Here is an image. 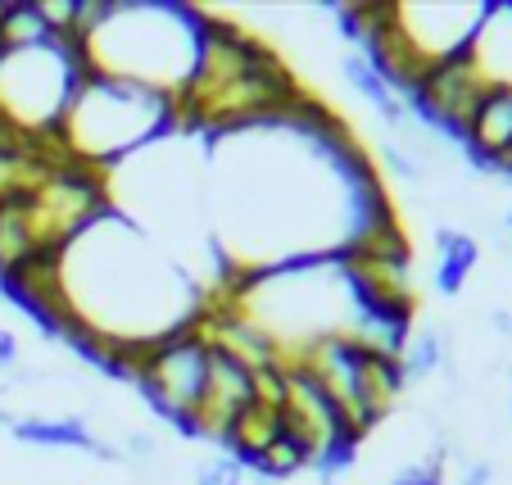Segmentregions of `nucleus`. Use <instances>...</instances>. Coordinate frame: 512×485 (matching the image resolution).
I'll list each match as a JSON object with an SVG mask.
<instances>
[{"instance_id": "f257e3e1", "label": "nucleus", "mask_w": 512, "mask_h": 485, "mask_svg": "<svg viewBox=\"0 0 512 485\" xmlns=\"http://www.w3.org/2000/svg\"><path fill=\"white\" fill-rule=\"evenodd\" d=\"M204 14L186 5H105L100 23L78 41L87 73L182 96L200 55Z\"/></svg>"}, {"instance_id": "f03ea898", "label": "nucleus", "mask_w": 512, "mask_h": 485, "mask_svg": "<svg viewBox=\"0 0 512 485\" xmlns=\"http://www.w3.org/2000/svg\"><path fill=\"white\" fill-rule=\"evenodd\" d=\"M168 127H177L173 96L136 87V82L105 78V73H87L55 136L64 141V159L105 168L114 159L155 146Z\"/></svg>"}, {"instance_id": "7ed1b4c3", "label": "nucleus", "mask_w": 512, "mask_h": 485, "mask_svg": "<svg viewBox=\"0 0 512 485\" xmlns=\"http://www.w3.org/2000/svg\"><path fill=\"white\" fill-rule=\"evenodd\" d=\"M127 377L141 386V395L150 399L159 418L191 431L195 408H200L204 390H209V336H204V327L195 322V327L173 331V336L155 340V345H141L132 354Z\"/></svg>"}, {"instance_id": "20e7f679", "label": "nucleus", "mask_w": 512, "mask_h": 485, "mask_svg": "<svg viewBox=\"0 0 512 485\" xmlns=\"http://www.w3.org/2000/svg\"><path fill=\"white\" fill-rule=\"evenodd\" d=\"M467 55L490 87H512V5H485V19Z\"/></svg>"}, {"instance_id": "39448f33", "label": "nucleus", "mask_w": 512, "mask_h": 485, "mask_svg": "<svg viewBox=\"0 0 512 485\" xmlns=\"http://www.w3.org/2000/svg\"><path fill=\"white\" fill-rule=\"evenodd\" d=\"M476 263H481V241L472 232H458V227H435V272L431 282L445 300H458L463 286L472 282Z\"/></svg>"}, {"instance_id": "423d86ee", "label": "nucleus", "mask_w": 512, "mask_h": 485, "mask_svg": "<svg viewBox=\"0 0 512 485\" xmlns=\"http://www.w3.org/2000/svg\"><path fill=\"white\" fill-rule=\"evenodd\" d=\"M10 431L19 445L32 449H91V454H105L82 418H14Z\"/></svg>"}, {"instance_id": "0eeeda50", "label": "nucleus", "mask_w": 512, "mask_h": 485, "mask_svg": "<svg viewBox=\"0 0 512 485\" xmlns=\"http://www.w3.org/2000/svg\"><path fill=\"white\" fill-rule=\"evenodd\" d=\"M340 73H345V78H349V87H354L358 96H363L372 109H377V114H381V123H386V127H395V132H404V127H408V109H404V100H399L395 91L386 87V78H381V73L368 64V59H363V55H358V50H354V55H345V64H340Z\"/></svg>"}, {"instance_id": "6e6552de", "label": "nucleus", "mask_w": 512, "mask_h": 485, "mask_svg": "<svg viewBox=\"0 0 512 485\" xmlns=\"http://www.w3.org/2000/svg\"><path fill=\"white\" fill-rule=\"evenodd\" d=\"M50 41H59V32L50 23L46 5H32V0L0 5V46L5 50H32V46H50Z\"/></svg>"}, {"instance_id": "1a4fd4ad", "label": "nucleus", "mask_w": 512, "mask_h": 485, "mask_svg": "<svg viewBox=\"0 0 512 485\" xmlns=\"http://www.w3.org/2000/svg\"><path fill=\"white\" fill-rule=\"evenodd\" d=\"M449 368V331L445 327H422L408 336L404 354H399V372H404V386L435 377V372Z\"/></svg>"}, {"instance_id": "9d476101", "label": "nucleus", "mask_w": 512, "mask_h": 485, "mask_svg": "<svg viewBox=\"0 0 512 485\" xmlns=\"http://www.w3.org/2000/svg\"><path fill=\"white\" fill-rule=\"evenodd\" d=\"M390 485H445V449H435L417 463H404L390 476Z\"/></svg>"}, {"instance_id": "9b49d317", "label": "nucleus", "mask_w": 512, "mask_h": 485, "mask_svg": "<svg viewBox=\"0 0 512 485\" xmlns=\"http://www.w3.org/2000/svg\"><path fill=\"white\" fill-rule=\"evenodd\" d=\"M195 485H245V467L232 454H213L195 467Z\"/></svg>"}, {"instance_id": "f8f14e48", "label": "nucleus", "mask_w": 512, "mask_h": 485, "mask_svg": "<svg viewBox=\"0 0 512 485\" xmlns=\"http://www.w3.org/2000/svg\"><path fill=\"white\" fill-rule=\"evenodd\" d=\"M19 368V336L10 327H0V372Z\"/></svg>"}, {"instance_id": "ddd939ff", "label": "nucleus", "mask_w": 512, "mask_h": 485, "mask_svg": "<svg viewBox=\"0 0 512 485\" xmlns=\"http://www.w3.org/2000/svg\"><path fill=\"white\" fill-rule=\"evenodd\" d=\"M127 454H132V458H155L159 454L155 436H127Z\"/></svg>"}, {"instance_id": "4468645a", "label": "nucleus", "mask_w": 512, "mask_h": 485, "mask_svg": "<svg viewBox=\"0 0 512 485\" xmlns=\"http://www.w3.org/2000/svg\"><path fill=\"white\" fill-rule=\"evenodd\" d=\"M494 481V467L490 463H476V467H467V476L458 485H490Z\"/></svg>"}, {"instance_id": "2eb2a0df", "label": "nucleus", "mask_w": 512, "mask_h": 485, "mask_svg": "<svg viewBox=\"0 0 512 485\" xmlns=\"http://www.w3.org/2000/svg\"><path fill=\"white\" fill-rule=\"evenodd\" d=\"M503 232H508V236H512V209H508V218H503Z\"/></svg>"}, {"instance_id": "dca6fc26", "label": "nucleus", "mask_w": 512, "mask_h": 485, "mask_svg": "<svg viewBox=\"0 0 512 485\" xmlns=\"http://www.w3.org/2000/svg\"><path fill=\"white\" fill-rule=\"evenodd\" d=\"M508 418H512V404H508Z\"/></svg>"}, {"instance_id": "f3484780", "label": "nucleus", "mask_w": 512, "mask_h": 485, "mask_svg": "<svg viewBox=\"0 0 512 485\" xmlns=\"http://www.w3.org/2000/svg\"><path fill=\"white\" fill-rule=\"evenodd\" d=\"M0 422H5V413H0Z\"/></svg>"}, {"instance_id": "a211bd4d", "label": "nucleus", "mask_w": 512, "mask_h": 485, "mask_svg": "<svg viewBox=\"0 0 512 485\" xmlns=\"http://www.w3.org/2000/svg\"><path fill=\"white\" fill-rule=\"evenodd\" d=\"M0 300H5V295H0Z\"/></svg>"}]
</instances>
